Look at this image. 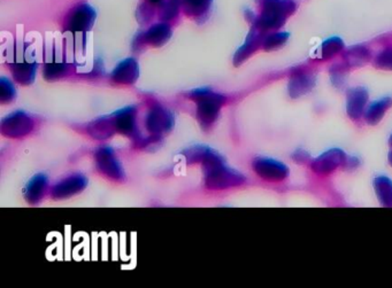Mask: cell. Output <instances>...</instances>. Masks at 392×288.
<instances>
[{"instance_id":"obj_1","label":"cell","mask_w":392,"mask_h":288,"mask_svg":"<svg viewBox=\"0 0 392 288\" xmlns=\"http://www.w3.org/2000/svg\"><path fill=\"white\" fill-rule=\"evenodd\" d=\"M264 12L258 25L261 30H274L281 28L285 20L297 10L295 0H262Z\"/></svg>"},{"instance_id":"obj_2","label":"cell","mask_w":392,"mask_h":288,"mask_svg":"<svg viewBox=\"0 0 392 288\" xmlns=\"http://www.w3.org/2000/svg\"><path fill=\"white\" fill-rule=\"evenodd\" d=\"M349 157L342 150L334 148L329 150L320 157L310 161V169L314 174L321 177H326L329 174H334L339 168H345Z\"/></svg>"},{"instance_id":"obj_3","label":"cell","mask_w":392,"mask_h":288,"mask_svg":"<svg viewBox=\"0 0 392 288\" xmlns=\"http://www.w3.org/2000/svg\"><path fill=\"white\" fill-rule=\"evenodd\" d=\"M368 91L363 88H353L346 94V113L352 121H360L364 118L368 107Z\"/></svg>"},{"instance_id":"obj_4","label":"cell","mask_w":392,"mask_h":288,"mask_svg":"<svg viewBox=\"0 0 392 288\" xmlns=\"http://www.w3.org/2000/svg\"><path fill=\"white\" fill-rule=\"evenodd\" d=\"M257 170L261 177L269 182L282 183L289 177V168L282 162L271 159H261L258 161Z\"/></svg>"},{"instance_id":"obj_5","label":"cell","mask_w":392,"mask_h":288,"mask_svg":"<svg viewBox=\"0 0 392 288\" xmlns=\"http://www.w3.org/2000/svg\"><path fill=\"white\" fill-rule=\"evenodd\" d=\"M317 79L310 73H306L303 69L293 71V76L290 77L289 84H288V92L289 96L293 99L305 96L310 93L315 86Z\"/></svg>"},{"instance_id":"obj_6","label":"cell","mask_w":392,"mask_h":288,"mask_svg":"<svg viewBox=\"0 0 392 288\" xmlns=\"http://www.w3.org/2000/svg\"><path fill=\"white\" fill-rule=\"evenodd\" d=\"M391 107L392 98H390V96H384V98H381V99L375 100L371 105H368L367 109L365 112V121L368 125H378Z\"/></svg>"},{"instance_id":"obj_7","label":"cell","mask_w":392,"mask_h":288,"mask_svg":"<svg viewBox=\"0 0 392 288\" xmlns=\"http://www.w3.org/2000/svg\"><path fill=\"white\" fill-rule=\"evenodd\" d=\"M343 57L346 67L358 68L368 64L371 61V54L366 47H354L346 51Z\"/></svg>"},{"instance_id":"obj_8","label":"cell","mask_w":392,"mask_h":288,"mask_svg":"<svg viewBox=\"0 0 392 288\" xmlns=\"http://www.w3.org/2000/svg\"><path fill=\"white\" fill-rule=\"evenodd\" d=\"M374 189L378 201L383 207H392V181L387 176L375 178Z\"/></svg>"},{"instance_id":"obj_9","label":"cell","mask_w":392,"mask_h":288,"mask_svg":"<svg viewBox=\"0 0 392 288\" xmlns=\"http://www.w3.org/2000/svg\"><path fill=\"white\" fill-rule=\"evenodd\" d=\"M344 50V43L339 37H332L325 40L317 52V57L320 60H329L341 53Z\"/></svg>"},{"instance_id":"obj_10","label":"cell","mask_w":392,"mask_h":288,"mask_svg":"<svg viewBox=\"0 0 392 288\" xmlns=\"http://www.w3.org/2000/svg\"><path fill=\"white\" fill-rule=\"evenodd\" d=\"M290 35L288 32H276L269 36L265 40L264 47L267 51L278 50L280 47H283L288 40Z\"/></svg>"},{"instance_id":"obj_11","label":"cell","mask_w":392,"mask_h":288,"mask_svg":"<svg viewBox=\"0 0 392 288\" xmlns=\"http://www.w3.org/2000/svg\"><path fill=\"white\" fill-rule=\"evenodd\" d=\"M375 67L383 70H392V47L385 49L376 55L374 60Z\"/></svg>"},{"instance_id":"obj_12","label":"cell","mask_w":392,"mask_h":288,"mask_svg":"<svg viewBox=\"0 0 392 288\" xmlns=\"http://www.w3.org/2000/svg\"><path fill=\"white\" fill-rule=\"evenodd\" d=\"M347 69L345 64H335L330 70V77H332V82L334 86L337 88H342L343 84L346 82V74H347Z\"/></svg>"},{"instance_id":"obj_13","label":"cell","mask_w":392,"mask_h":288,"mask_svg":"<svg viewBox=\"0 0 392 288\" xmlns=\"http://www.w3.org/2000/svg\"><path fill=\"white\" fill-rule=\"evenodd\" d=\"M293 159L297 163H308L310 162V154L307 153L306 150H298L293 153Z\"/></svg>"},{"instance_id":"obj_14","label":"cell","mask_w":392,"mask_h":288,"mask_svg":"<svg viewBox=\"0 0 392 288\" xmlns=\"http://www.w3.org/2000/svg\"><path fill=\"white\" fill-rule=\"evenodd\" d=\"M389 162H390V164H391L392 167V150L391 152H390V154H389Z\"/></svg>"},{"instance_id":"obj_15","label":"cell","mask_w":392,"mask_h":288,"mask_svg":"<svg viewBox=\"0 0 392 288\" xmlns=\"http://www.w3.org/2000/svg\"><path fill=\"white\" fill-rule=\"evenodd\" d=\"M390 145H391V148H392V135H391V138H390Z\"/></svg>"}]
</instances>
